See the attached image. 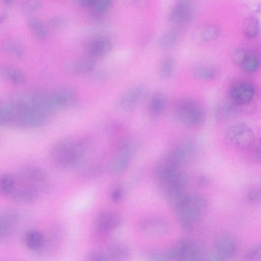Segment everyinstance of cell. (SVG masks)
I'll return each instance as SVG.
<instances>
[{
  "instance_id": "4fadbf2b",
  "label": "cell",
  "mask_w": 261,
  "mask_h": 261,
  "mask_svg": "<svg viewBox=\"0 0 261 261\" xmlns=\"http://www.w3.org/2000/svg\"><path fill=\"white\" fill-rule=\"evenodd\" d=\"M145 89L142 86H136L125 93L119 102L123 110H129L135 107L142 99Z\"/></svg>"
},
{
  "instance_id": "277c9868",
  "label": "cell",
  "mask_w": 261,
  "mask_h": 261,
  "mask_svg": "<svg viewBox=\"0 0 261 261\" xmlns=\"http://www.w3.org/2000/svg\"><path fill=\"white\" fill-rule=\"evenodd\" d=\"M225 138L230 145L242 151L251 149L255 141L253 131L244 123H235L229 127L225 133Z\"/></svg>"
},
{
  "instance_id": "d6986e66",
  "label": "cell",
  "mask_w": 261,
  "mask_h": 261,
  "mask_svg": "<svg viewBox=\"0 0 261 261\" xmlns=\"http://www.w3.org/2000/svg\"><path fill=\"white\" fill-rule=\"evenodd\" d=\"M167 105V99L162 93L155 94L149 103L148 110L149 114L152 118H156L161 115L164 111Z\"/></svg>"
},
{
  "instance_id": "7c38bea8",
  "label": "cell",
  "mask_w": 261,
  "mask_h": 261,
  "mask_svg": "<svg viewBox=\"0 0 261 261\" xmlns=\"http://www.w3.org/2000/svg\"><path fill=\"white\" fill-rule=\"evenodd\" d=\"M122 222V218L118 214L112 211H105L97 216L95 225L100 231H110L118 228Z\"/></svg>"
},
{
  "instance_id": "7402d4cb",
  "label": "cell",
  "mask_w": 261,
  "mask_h": 261,
  "mask_svg": "<svg viewBox=\"0 0 261 261\" xmlns=\"http://www.w3.org/2000/svg\"><path fill=\"white\" fill-rule=\"evenodd\" d=\"M195 77L201 80L209 81L215 79L218 72L216 68L208 64L197 65L193 70Z\"/></svg>"
},
{
  "instance_id": "f1b7e54d",
  "label": "cell",
  "mask_w": 261,
  "mask_h": 261,
  "mask_svg": "<svg viewBox=\"0 0 261 261\" xmlns=\"http://www.w3.org/2000/svg\"><path fill=\"white\" fill-rule=\"evenodd\" d=\"M243 34L249 39L257 37L260 32L259 20L255 17H250L247 19L243 25Z\"/></svg>"
},
{
  "instance_id": "e575fe53",
  "label": "cell",
  "mask_w": 261,
  "mask_h": 261,
  "mask_svg": "<svg viewBox=\"0 0 261 261\" xmlns=\"http://www.w3.org/2000/svg\"><path fill=\"white\" fill-rule=\"evenodd\" d=\"M261 247L260 243L254 244L249 247L244 253V261H260Z\"/></svg>"
},
{
  "instance_id": "2e32d148",
  "label": "cell",
  "mask_w": 261,
  "mask_h": 261,
  "mask_svg": "<svg viewBox=\"0 0 261 261\" xmlns=\"http://www.w3.org/2000/svg\"><path fill=\"white\" fill-rule=\"evenodd\" d=\"M0 77L15 84H22L26 80L24 73L20 69L8 65H0Z\"/></svg>"
},
{
  "instance_id": "d4e9b609",
  "label": "cell",
  "mask_w": 261,
  "mask_h": 261,
  "mask_svg": "<svg viewBox=\"0 0 261 261\" xmlns=\"http://www.w3.org/2000/svg\"><path fill=\"white\" fill-rule=\"evenodd\" d=\"M27 25L34 35L38 39L44 40L48 36V32L43 22L39 19L33 17L28 19Z\"/></svg>"
},
{
  "instance_id": "7bdbcfd3",
  "label": "cell",
  "mask_w": 261,
  "mask_h": 261,
  "mask_svg": "<svg viewBox=\"0 0 261 261\" xmlns=\"http://www.w3.org/2000/svg\"><path fill=\"white\" fill-rule=\"evenodd\" d=\"M49 24L54 28H60L66 24V21L61 18H53L49 21Z\"/></svg>"
},
{
  "instance_id": "f6af8a7d",
  "label": "cell",
  "mask_w": 261,
  "mask_h": 261,
  "mask_svg": "<svg viewBox=\"0 0 261 261\" xmlns=\"http://www.w3.org/2000/svg\"><path fill=\"white\" fill-rule=\"evenodd\" d=\"M198 182L201 184L206 185L208 183L209 180L205 176H199L198 178Z\"/></svg>"
},
{
  "instance_id": "ab89813d",
  "label": "cell",
  "mask_w": 261,
  "mask_h": 261,
  "mask_svg": "<svg viewBox=\"0 0 261 261\" xmlns=\"http://www.w3.org/2000/svg\"><path fill=\"white\" fill-rule=\"evenodd\" d=\"M125 194L124 187L121 185L114 186L110 191V197L113 202H119L123 198Z\"/></svg>"
},
{
  "instance_id": "ac0fdd59",
  "label": "cell",
  "mask_w": 261,
  "mask_h": 261,
  "mask_svg": "<svg viewBox=\"0 0 261 261\" xmlns=\"http://www.w3.org/2000/svg\"><path fill=\"white\" fill-rule=\"evenodd\" d=\"M132 157L119 153L110 162L109 165V172L113 175L123 173L128 168Z\"/></svg>"
},
{
  "instance_id": "4316f807",
  "label": "cell",
  "mask_w": 261,
  "mask_h": 261,
  "mask_svg": "<svg viewBox=\"0 0 261 261\" xmlns=\"http://www.w3.org/2000/svg\"><path fill=\"white\" fill-rule=\"evenodd\" d=\"M175 68V61L172 57L167 56L164 58L159 68L160 77L165 80L170 79L174 74Z\"/></svg>"
},
{
  "instance_id": "d590c367",
  "label": "cell",
  "mask_w": 261,
  "mask_h": 261,
  "mask_svg": "<svg viewBox=\"0 0 261 261\" xmlns=\"http://www.w3.org/2000/svg\"><path fill=\"white\" fill-rule=\"evenodd\" d=\"M234 113V108L230 104L225 103L219 105L215 110L216 117L221 120L230 118Z\"/></svg>"
},
{
  "instance_id": "603a6c76",
  "label": "cell",
  "mask_w": 261,
  "mask_h": 261,
  "mask_svg": "<svg viewBox=\"0 0 261 261\" xmlns=\"http://www.w3.org/2000/svg\"><path fill=\"white\" fill-rule=\"evenodd\" d=\"M12 200L19 204H28L34 201L37 192L33 189L23 188L15 190L11 194Z\"/></svg>"
},
{
  "instance_id": "ffe728a7",
  "label": "cell",
  "mask_w": 261,
  "mask_h": 261,
  "mask_svg": "<svg viewBox=\"0 0 261 261\" xmlns=\"http://www.w3.org/2000/svg\"><path fill=\"white\" fill-rule=\"evenodd\" d=\"M179 32L174 28L167 31L159 39L158 45L160 49L166 50L173 47L179 42Z\"/></svg>"
},
{
  "instance_id": "b9f144b4",
  "label": "cell",
  "mask_w": 261,
  "mask_h": 261,
  "mask_svg": "<svg viewBox=\"0 0 261 261\" xmlns=\"http://www.w3.org/2000/svg\"><path fill=\"white\" fill-rule=\"evenodd\" d=\"M247 199L250 202H256L259 200L260 198V192L259 190H253L250 191L247 194Z\"/></svg>"
},
{
  "instance_id": "4dcf8cb0",
  "label": "cell",
  "mask_w": 261,
  "mask_h": 261,
  "mask_svg": "<svg viewBox=\"0 0 261 261\" xmlns=\"http://www.w3.org/2000/svg\"><path fill=\"white\" fill-rule=\"evenodd\" d=\"M220 33L219 28L217 26L214 24L208 25L201 31L199 39L203 43L211 42L219 37Z\"/></svg>"
},
{
  "instance_id": "60d3db41",
  "label": "cell",
  "mask_w": 261,
  "mask_h": 261,
  "mask_svg": "<svg viewBox=\"0 0 261 261\" xmlns=\"http://www.w3.org/2000/svg\"><path fill=\"white\" fill-rule=\"evenodd\" d=\"M86 261H109L106 253L99 251L93 250L89 253Z\"/></svg>"
},
{
  "instance_id": "30bf717a",
  "label": "cell",
  "mask_w": 261,
  "mask_h": 261,
  "mask_svg": "<svg viewBox=\"0 0 261 261\" xmlns=\"http://www.w3.org/2000/svg\"><path fill=\"white\" fill-rule=\"evenodd\" d=\"M139 228L143 233L154 236L165 235L169 230L167 222L156 216L149 217L143 219L139 224Z\"/></svg>"
},
{
  "instance_id": "8d00e7d4",
  "label": "cell",
  "mask_w": 261,
  "mask_h": 261,
  "mask_svg": "<svg viewBox=\"0 0 261 261\" xmlns=\"http://www.w3.org/2000/svg\"><path fill=\"white\" fill-rule=\"evenodd\" d=\"M248 51L243 48L234 50L230 55L233 63L236 66H241L247 55Z\"/></svg>"
},
{
  "instance_id": "e0dca14e",
  "label": "cell",
  "mask_w": 261,
  "mask_h": 261,
  "mask_svg": "<svg viewBox=\"0 0 261 261\" xmlns=\"http://www.w3.org/2000/svg\"><path fill=\"white\" fill-rule=\"evenodd\" d=\"M25 241L27 246L34 251H39L43 249L45 239L44 235L37 229L28 230L25 235Z\"/></svg>"
},
{
  "instance_id": "484cf974",
  "label": "cell",
  "mask_w": 261,
  "mask_h": 261,
  "mask_svg": "<svg viewBox=\"0 0 261 261\" xmlns=\"http://www.w3.org/2000/svg\"><path fill=\"white\" fill-rule=\"evenodd\" d=\"M17 181L11 173H6L0 177V194L9 195L15 190Z\"/></svg>"
},
{
  "instance_id": "cb8c5ba5",
  "label": "cell",
  "mask_w": 261,
  "mask_h": 261,
  "mask_svg": "<svg viewBox=\"0 0 261 261\" xmlns=\"http://www.w3.org/2000/svg\"><path fill=\"white\" fill-rule=\"evenodd\" d=\"M96 67L95 60L91 58L82 59L72 66V71L75 74L83 75L93 72Z\"/></svg>"
},
{
  "instance_id": "9c48e42d",
  "label": "cell",
  "mask_w": 261,
  "mask_h": 261,
  "mask_svg": "<svg viewBox=\"0 0 261 261\" xmlns=\"http://www.w3.org/2000/svg\"><path fill=\"white\" fill-rule=\"evenodd\" d=\"M25 181L31 183L34 187L32 188L36 192L38 191L49 192L52 190L51 185L48 182L46 171L38 166H30L24 168L20 173Z\"/></svg>"
},
{
  "instance_id": "ee69618b",
  "label": "cell",
  "mask_w": 261,
  "mask_h": 261,
  "mask_svg": "<svg viewBox=\"0 0 261 261\" xmlns=\"http://www.w3.org/2000/svg\"><path fill=\"white\" fill-rule=\"evenodd\" d=\"M260 151L259 144L255 148L253 153V157L255 161H260Z\"/></svg>"
},
{
  "instance_id": "ba28073f",
  "label": "cell",
  "mask_w": 261,
  "mask_h": 261,
  "mask_svg": "<svg viewBox=\"0 0 261 261\" xmlns=\"http://www.w3.org/2000/svg\"><path fill=\"white\" fill-rule=\"evenodd\" d=\"M194 152L193 143L186 141L174 147L163 159L173 167L179 169L192 157Z\"/></svg>"
},
{
  "instance_id": "52a82bcc",
  "label": "cell",
  "mask_w": 261,
  "mask_h": 261,
  "mask_svg": "<svg viewBox=\"0 0 261 261\" xmlns=\"http://www.w3.org/2000/svg\"><path fill=\"white\" fill-rule=\"evenodd\" d=\"M255 93V87L252 82L248 80H240L231 86L229 95L234 104L245 105L253 100Z\"/></svg>"
},
{
  "instance_id": "83f0119b",
  "label": "cell",
  "mask_w": 261,
  "mask_h": 261,
  "mask_svg": "<svg viewBox=\"0 0 261 261\" xmlns=\"http://www.w3.org/2000/svg\"><path fill=\"white\" fill-rule=\"evenodd\" d=\"M0 126L17 127L16 117L10 105L0 107Z\"/></svg>"
},
{
  "instance_id": "1f68e13d",
  "label": "cell",
  "mask_w": 261,
  "mask_h": 261,
  "mask_svg": "<svg viewBox=\"0 0 261 261\" xmlns=\"http://www.w3.org/2000/svg\"><path fill=\"white\" fill-rule=\"evenodd\" d=\"M16 217L14 213L0 215V240L8 236L11 231L12 223Z\"/></svg>"
},
{
  "instance_id": "9a60e30c",
  "label": "cell",
  "mask_w": 261,
  "mask_h": 261,
  "mask_svg": "<svg viewBox=\"0 0 261 261\" xmlns=\"http://www.w3.org/2000/svg\"><path fill=\"white\" fill-rule=\"evenodd\" d=\"M106 254L109 261H127L131 251L126 245L117 242L109 246Z\"/></svg>"
},
{
  "instance_id": "5bb4252c",
  "label": "cell",
  "mask_w": 261,
  "mask_h": 261,
  "mask_svg": "<svg viewBox=\"0 0 261 261\" xmlns=\"http://www.w3.org/2000/svg\"><path fill=\"white\" fill-rule=\"evenodd\" d=\"M111 42L104 37L98 38L93 40L89 46V52L95 57H101L110 52L112 49Z\"/></svg>"
},
{
  "instance_id": "7a4b0ae2",
  "label": "cell",
  "mask_w": 261,
  "mask_h": 261,
  "mask_svg": "<svg viewBox=\"0 0 261 261\" xmlns=\"http://www.w3.org/2000/svg\"><path fill=\"white\" fill-rule=\"evenodd\" d=\"M51 155L55 163L61 167L77 166L83 155V149L79 141L65 137L53 145Z\"/></svg>"
},
{
  "instance_id": "8992f818",
  "label": "cell",
  "mask_w": 261,
  "mask_h": 261,
  "mask_svg": "<svg viewBox=\"0 0 261 261\" xmlns=\"http://www.w3.org/2000/svg\"><path fill=\"white\" fill-rule=\"evenodd\" d=\"M196 13V7L193 3L188 1L178 2L171 9L168 16V21L173 25H185L194 19Z\"/></svg>"
},
{
  "instance_id": "f35d334b",
  "label": "cell",
  "mask_w": 261,
  "mask_h": 261,
  "mask_svg": "<svg viewBox=\"0 0 261 261\" xmlns=\"http://www.w3.org/2000/svg\"><path fill=\"white\" fill-rule=\"evenodd\" d=\"M21 7L22 9L27 12H34L40 10L43 5L41 2L36 0H31V1H24L22 2Z\"/></svg>"
},
{
  "instance_id": "44dd1931",
  "label": "cell",
  "mask_w": 261,
  "mask_h": 261,
  "mask_svg": "<svg viewBox=\"0 0 261 261\" xmlns=\"http://www.w3.org/2000/svg\"><path fill=\"white\" fill-rule=\"evenodd\" d=\"M138 147V144L137 140L132 137H123L120 138L117 143V149L119 153L131 157H133L135 154Z\"/></svg>"
},
{
  "instance_id": "3957f363",
  "label": "cell",
  "mask_w": 261,
  "mask_h": 261,
  "mask_svg": "<svg viewBox=\"0 0 261 261\" xmlns=\"http://www.w3.org/2000/svg\"><path fill=\"white\" fill-rule=\"evenodd\" d=\"M174 115L181 124L194 127L201 124L205 118L202 107L196 100L191 98L179 100L176 104Z\"/></svg>"
},
{
  "instance_id": "6da1fadb",
  "label": "cell",
  "mask_w": 261,
  "mask_h": 261,
  "mask_svg": "<svg viewBox=\"0 0 261 261\" xmlns=\"http://www.w3.org/2000/svg\"><path fill=\"white\" fill-rule=\"evenodd\" d=\"M207 207V200L204 196L197 194L186 193L175 209L181 227L186 232L192 231Z\"/></svg>"
},
{
  "instance_id": "5b68a950",
  "label": "cell",
  "mask_w": 261,
  "mask_h": 261,
  "mask_svg": "<svg viewBox=\"0 0 261 261\" xmlns=\"http://www.w3.org/2000/svg\"><path fill=\"white\" fill-rule=\"evenodd\" d=\"M236 249V242L233 236L228 233L223 234L208 253V260L227 261L234 255Z\"/></svg>"
},
{
  "instance_id": "d6a6232c",
  "label": "cell",
  "mask_w": 261,
  "mask_h": 261,
  "mask_svg": "<svg viewBox=\"0 0 261 261\" xmlns=\"http://www.w3.org/2000/svg\"><path fill=\"white\" fill-rule=\"evenodd\" d=\"M81 5L85 7L93 9L98 13L105 12L111 6V2L108 0H101V1H94V0H82L79 2Z\"/></svg>"
},
{
  "instance_id": "7dc6e473",
  "label": "cell",
  "mask_w": 261,
  "mask_h": 261,
  "mask_svg": "<svg viewBox=\"0 0 261 261\" xmlns=\"http://www.w3.org/2000/svg\"><path fill=\"white\" fill-rule=\"evenodd\" d=\"M14 2L11 1V0H7V1H4L3 2V4L5 6L9 7L13 5Z\"/></svg>"
},
{
  "instance_id": "836d02e7",
  "label": "cell",
  "mask_w": 261,
  "mask_h": 261,
  "mask_svg": "<svg viewBox=\"0 0 261 261\" xmlns=\"http://www.w3.org/2000/svg\"><path fill=\"white\" fill-rule=\"evenodd\" d=\"M2 49L4 52L21 58L23 56L24 52L21 46L13 41H7L2 45Z\"/></svg>"
},
{
  "instance_id": "f546056e",
  "label": "cell",
  "mask_w": 261,
  "mask_h": 261,
  "mask_svg": "<svg viewBox=\"0 0 261 261\" xmlns=\"http://www.w3.org/2000/svg\"><path fill=\"white\" fill-rule=\"evenodd\" d=\"M259 65L260 60L257 54L254 52L248 51L247 55L240 67L245 72L252 74L258 69Z\"/></svg>"
},
{
  "instance_id": "8fae6325",
  "label": "cell",
  "mask_w": 261,
  "mask_h": 261,
  "mask_svg": "<svg viewBox=\"0 0 261 261\" xmlns=\"http://www.w3.org/2000/svg\"><path fill=\"white\" fill-rule=\"evenodd\" d=\"M175 261H208V253L200 243L189 239L184 249Z\"/></svg>"
},
{
  "instance_id": "74e56055",
  "label": "cell",
  "mask_w": 261,
  "mask_h": 261,
  "mask_svg": "<svg viewBox=\"0 0 261 261\" xmlns=\"http://www.w3.org/2000/svg\"><path fill=\"white\" fill-rule=\"evenodd\" d=\"M148 261H170L166 251L154 249L149 251L147 254Z\"/></svg>"
},
{
  "instance_id": "bcb514c9",
  "label": "cell",
  "mask_w": 261,
  "mask_h": 261,
  "mask_svg": "<svg viewBox=\"0 0 261 261\" xmlns=\"http://www.w3.org/2000/svg\"><path fill=\"white\" fill-rule=\"evenodd\" d=\"M8 15L6 13L0 14V25L3 24L7 19Z\"/></svg>"
}]
</instances>
